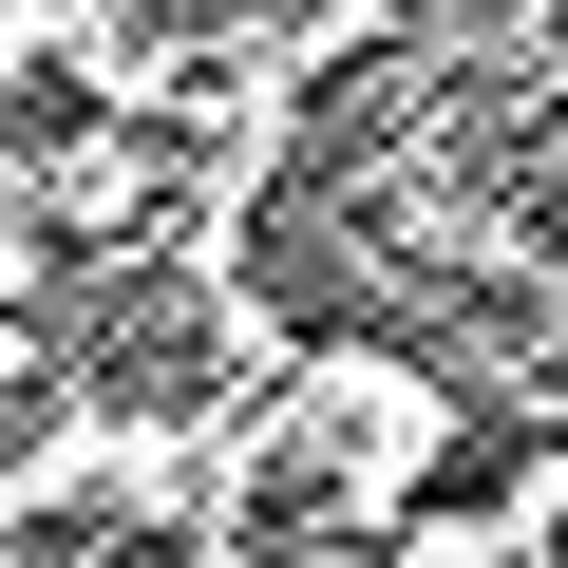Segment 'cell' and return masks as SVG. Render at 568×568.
I'll list each match as a JSON object with an SVG mask.
<instances>
[{
	"instance_id": "1",
	"label": "cell",
	"mask_w": 568,
	"mask_h": 568,
	"mask_svg": "<svg viewBox=\"0 0 568 568\" xmlns=\"http://www.w3.org/2000/svg\"><path fill=\"white\" fill-rule=\"evenodd\" d=\"M549 246H568V190H549Z\"/></svg>"
}]
</instances>
